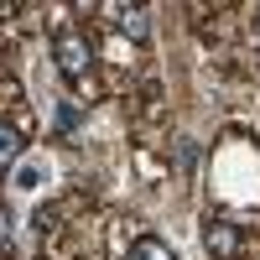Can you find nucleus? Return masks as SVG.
I'll use <instances>...</instances> for the list:
<instances>
[{
  "instance_id": "obj_1",
  "label": "nucleus",
  "mask_w": 260,
  "mask_h": 260,
  "mask_svg": "<svg viewBox=\"0 0 260 260\" xmlns=\"http://www.w3.org/2000/svg\"><path fill=\"white\" fill-rule=\"evenodd\" d=\"M52 57H57V73H62V83H68V89H78V83L89 78V42H83L78 31H57Z\"/></svg>"
},
{
  "instance_id": "obj_2",
  "label": "nucleus",
  "mask_w": 260,
  "mask_h": 260,
  "mask_svg": "<svg viewBox=\"0 0 260 260\" xmlns=\"http://www.w3.org/2000/svg\"><path fill=\"white\" fill-rule=\"evenodd\" d=\"M203 250H208V255H219V260H234V255L245 250V234H240V224L208 219V224H203Z\"/></svg>"
},
{
  "instance_id": "obj_3",
  "label": "nucleus",
  "mask_w": 260,
  "mask_h": 260,
  "mask_svg": "<svg viewBox=\"0 0 260 260\" xmlns=\"http://www.w3.org/2000/svg\"><path fill=\"white\" fill-rule=\"evenodd\" d=\"M115 21V31H125L130 42H146L151 37V21H146V6H104Z\"/></svg>"
},
{
  "instance_id": "obj_4",
  "label": "nucleus",
  "mask_w": 260,
  "mask_h": 260,
  "mask_svg": "<svg viewBox=\"0 0 260 260\" xmlns=\"http://www.w3.org/2000/svg\"><path fill=\"white\" fill-rule=\"evenodd\" d=\"M130 260H177V250L156 234H141V240H130Z\"/></svg>"
},
{
  "instance_id": "obj_5",
  "label": "nucleus",
  "mask_w": 260,
  "mask_h": 260,
  "mask_svg": "<svg viewBox=\"0 0 260 260\" xmlns=\"http://www.w3.org/2000/svg\"><path fill=\"white\" fill-rule=\"evenodd\" d=\"M16 156H21V136H16L11 125H0V172H6Z\"/></svg>"
},
{
  "instance_id": "obj_6",
  "label": "nucleus",
  "mask_w": 260,
  "mask_h": 260,
  "mask_svg": "<svg viewBox=\"0 0 260 260\" xmlns=\"http://www.w3.org/2000/svg\"><path fill=\"white\" fill-rule=\"evenodd\" d=\"M172 151H177V167H182V172H192V161H198V146H192L187 136H177V146H172Z\"/></svg>"
},
{
  "instance_id": "obj_7",
  "label": "nucleus",
  "mask_w": 260,
  "mask_h": 260,
  "mask_svg": "<svg viewBox=\"0 0 260 260\" xmlns=\"http://www.w3.org/2000/svg\"><path fill=\"white\" fill-rule=\"evenodd\" d=\"M78 125V110H73V104H62V110H57V130H73Z\"/></svg>"
},
{
  "instance_id": "obj_8",
  "label": "nucleus",
  "mask_w": 260,
  "mask_h": 260,
  "mask_svg": "<svg viewBox=\"0 0 260 260\" xmlns=\"http://www.w3.org/2000/svg\"><path fill=\"white\" fill-rule=\"evenodd\" d=\"M250 37H255V47H260V11H255V21H250Z\"/></svg>"
}]
</instances>
